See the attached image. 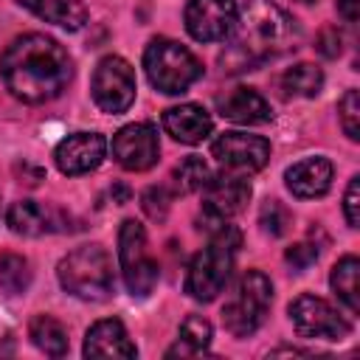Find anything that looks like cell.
Listing matches in <instances>:
<instances>
[{
    "mask_svg": "<svg viewBox=\"0 0 360 360\" xmlns=\"http://www.w3.org/2000/svg\"><path fill=\"white\" fill-rule=\"evenodd\" d=\"M6 90L25 104H45L70 84L73 65L68 51L45 34H22L0 56Z\"/></svg>",
    "mask_w": 360,
    "mask_h": 360,
    "instance_id": "obj_1",
    "label": "cell"
},
{
    "mask_svg": "<svg viewBox=\"0 0 360 360\" xmlns=\"http://www.w3.org/2000/svg\"><path fill=\"white\" fill-rule=\"evenodd\" d=\"M233 42L222 53L225 70H250L253 65L284 53L295 39V20L270 0H248L242 20L236 17Z\"/></svg>",
    "mask_w": 360,
    "mask_h": 360,
    "instance_id": "obj_2",
    "label": "cell"
},
{
    "mask_svg": "<svg viewBox=\"0 0 360 360\" xmlns=\"http://www.w3.org/2000/svg\"><path fill=\"white\" fill-rule=\"evenodd\" d=\"M236 248H239V233L231 225H219L214 228V236L208 242V248H202L186 273V292L194 301H214L233 270V259H236Z\"/></svg>",
    "mask_w": 360,
    "mask_h": 360,
    "instance_id": "obj_3",
    "label": "cell"
},
{
    "mask_svg": "<svg viewBox=\"0 0 360 360\" xmlns=\"http://www.w3.org/2000/svg\"><path fill=\"white\" fill-rule=\"evenodd\" d=\"M59 284L82 301H104L112 292V259L101 245H82L56 264Z\"/></svg>",
    "mask_w": 360,
    "mask_h": 360,
    "instance_id": "obj_4",
    "label": "cell"
},
{
    "mask_svg": "<svg viewBox=\"0 0 360 360\" xmlns=\"http://www.w3.org/2000/svg\"><path fill=\"white\" fill-rule=\"evenodd\" d=\"M143 70H146L152 87H158L166 96L186 93L202 76L200 59L186 45H180L174 39H166V37H155L146 45Z\"/></svg>",
    "mask_w": 360,
    "mask_h": 360,
    "instance_id": "obj_5",
    "label": "cell"
},
{
    "mask_svg": "<svg viewBox=\"0 0 360 360\" xmlns=\"http://www.w3.org/2000/svg\"><path fill=\"white\" fill-rule=\"evenodd\" d=\"M273 304V284L262 270H248L236 287V295L222 307V323L233 338L253 335Z\"/></svg>",
    "mask_w": 360,
    "mask_h": 360,
    "instance_id": "obj_6",
    "label": "cell"
},
{
    "mask_svg": "<svg viewBox=\"0 0 360 360\" xmlns=\"http://www.w3.org/2000/svg\"><path fill=\"white\" fill-rule=\"evenodd\" d=\"M118 262H121V273H124V281H127L132 295L146 298L158 287L160 267L149 256L146 231H143V225L138 219H124L121 222V231H118Z\"/></svg>",
    "mask_w": 360,
    "mask_h": 360,
    "instance_id": "obj_7",
    "label": "cell"
},
{
    "mask_svg": "<svg viewBox=\"0 0 360 360\" xmlns=\"http://www.w3.org/2000/svg\"><path fill=\"white\" fill-rule=\"evenodd\" d=\"M93 101L104 112H124L135 101V70L121 56H104L93 70Z\"/></svg>",
    "mask_w": 360,
    "mask_h": 360,
    "instance_id": "obj_8",
    "label": "cell"
},
{
    "mask_svg": "<svg viewBox=\"0 0 360 360\" xmlns=\"http://www.w3.org/2000/svg\"><path fill=\"white\" fill-rule=\"evenodd\" d=\"M290 321L301 338H323V340H343L352 326L349 321L323 298L301 292L290 301Z\"/></svg>",
    "mask_w": 360,
    "mask_h": 360,
    "instance_id": "obj_9",
    "label": "cell"
},
{
    "mask_svg": "<svg viewBox=\"0 0 360 360\" xmlns=\"http://www.w3.org/2000/svg\"><path fill=\"white\" fill-rule=\"evenodd\" d=\"M211 155L231 174H253L270 160V141L248 132H225L211 143Z\"/></svg>",
    "mask_w": 360,
    "mask_h": 360,
    "instance_id": "obj_10",
    "label": "cell"
},
{
    "mask_svg": "<svg viewBox=\"0 0 360 360\" xmlns=\"http://www.w3.org/2000/svg\"><path fill=\"white\" fill-rule=\"evenodd\" d=\"M236 3L233 0H188L186 31L197 42H222L233 34Z\"/></svg>",
    "mask_w": 360,
    "mask_h": 360,
    "instance_id": "obj_11",
    "label": "cell"
},
{
    "mask_svg": "<svg viewBox=\"0 0 360 360\" xmlns=\"http://www.w3.org/2000/svg\"><path fill=\"white\" fill-rule=\"evenodd\" d=\"M112 158L127 172H146L160 158L158 129L152 124H127L112 135Z\"/></svg>",
    "mask_w": 360,
    "mask_h": 360,
    "instance_id": "obj_12",
    "label": "cell"
},
{
    "mask_svg": "<svg viewBox=\"0 0 360 360\" xmlns=\"http://www.w3.org/2000/svg\"><path fill=\"white\" fill-rule=\"evenodd\" d=\"M250 200V183L242 174H219L208 177L202 186V217L214 222H225L228 217L239 214Z\"/></svg>",
    "mask_w": 360,
    "mask_h": 360,
    "instance_id": "obj_13",
    "label": "cell"
},
{
    "mask_svg": "<svg viewBox=\"0 0 360 360\" xmlns=\"http://www.w3.org/2000/svg\"><path fill=\"white\" fill-rule=\"evenodd\" d=\"M107 155V141L101 132H73L56 143L53 160L62 174H87L93 172Z\"/></svg>",
    "mask_w": 360,
    "mask_h": 360,
    "instance_id": "obj_14",
    "label": "cell"
},
{
    "mask_svg": "<svg viewBox=\"0 0 360 360\" xmlns=\"http://www.w3.org/2000/svg\"><path fill=\"white\" fill-rule=\"evenodd\" d=\"M6 222L14 233H22V236H42V233H53V231H65L68 225V217L53 208V205H42V202H34V200H20L8 208L6 214Z\"/></svg>",
    "mask_w": 360,
    "mask_h": 360,
    "instance_id": "obj_15",
    "label": "cell"
},
{
    "mask_svg": "<svg viewBox=\"0 0 360 360\" xmlns=\"http://www.w3.org/2000/svg\"><path fill=\"white\" fill-rule=\"evenodd\" d=\"M84 357H135L138 349L129 340L124 323L118 318L98 321L84 335Z\"/></svg>",
    "mask_w": 360,
    "mask_h": 360,
    "instance_id": "obj_16",
    "label": "cell"
},
{
    "mask_svg": "<svg viewBox=\"0 0 360 360\" xmlns=\"http://www.w3.org/2000/svg\"><path fill=\"white\" fill-rule=\"evenodd\" d=\"M287 188L301 200L323 197L332 186V163L326 158H304L284 172Z\"/></svg>",
    "mask_w": 360,
    "mask_h": 360,
    "instance_id": "obj_17",
    "label": "cell"
},
{
    "mask_svg": "<svg viewBox=\"0 0 360 360\" xmlns=\"http://www.w3.org/2000/svg\"><path fill=\"white\" fill-rule=\"evenodd\" d=\"M163 129L180 143H200L211 135L214 121L200 104H180L163 112Z\"/></svg>",
    "mask_w": 360,
    "mask_h": 360,
    "instance_id": "obj_18",
    "label": "cell"
},
{
    "mask_svg": "<svg viewBox=\"0 0 360 360\" xmlns=\"http://www.w3.org/2000/svg\"><path fill=\"white\" fill-rule=\"evenodd\" d=\"M219 112L222 118L233 121V124H264L273 118V110L267 104V98L262 93H256L253 87H233L228 96L219 98Z\"/></svg>",
    "mask_w": 360,
    "mask_h": 360,
    "instance_id": "obj_19",
    "label": "cell"
},
{
    "mask_svg": "<svg viewBox=\"0 0 360 360\" xmlns=\"http://www.w3.org/2000/svg\"><path fill=\"white\" fill-rule=\"evenodd\" d=\"M45 22L62 25L68 31H79L87 22V8L82 0H17Z\"/></svg>",
    "mask_w": 360,
    "mask_h": 360,
    "instance_id": "obj_20",
    "label": "cell"
},
{
    "mask_svg": "<svg viewBox=\"0 0 360 360\" xmlns=\"http://www.w3.org/2000/svg\"><path fill=\"white\" fill-rule=\"evenodd\" d=\"M28 338L39 352H45L51 357H65L68 354V332L51 315H34L31 323H28Z\"/></svg>",
    "mask_w": 360,
    "mask_h": 360,
    "instance_id": "obj_21",
    "label": "cell"
},
{
    "mask_svg": "<svg viewBox=\"0 0 360 360\" xmlns=\"http://www.w3.org/2000/svg\"><path fill=\"white\" fill-rule=\"evenodd\" d=\"M211 335H214V329L202 315H188L180 326L177 343L166 352V357H177V354L180 357H197L211 346Z\"/></svg>",
    "mask_w": 360,
    "mask_h": 360,
    "instance_id": "obj_22",
    "label": "cell"
},
{
    "mask_svg": "<svg viewBox=\"0 0 360 360\" xmlns=\"http://www.w3.org/2000/svg\"><path fill=\"white\" fill-rule=\"evenodd\" d=\"M357 270H360L357 256H343V259L332 267V276H329V284H332L335 295L343 301V307H346L352 315L360 312V298H357Z\"/></svg>",
    "mask_w": 360,
    "mask_h": 360,
    "instance_id": "obj_23",
    "label": "cell"
},
{
    "mask_svg": "<svg viewBox=\"0 0 360 360\" xmlns=\"http://www.w3.org/2000/svg\"><path fill=\"white\" fill-rule=\"evenodd\" d=\"M281 87L287 96H304V98H312L321 93L323 87V73L321 68L309 65V62H301V65H292L284 70L281 76Z\"/></svg>",
    "mask_w": 360,
    "mask_h": 360,
    "instance_id": "obj_24",
    "label": "cell"
},
{
    "mask_svg": "<svg viewBox=\"0 0 360 360\" xmlns=\"http://www.w3.org/2000/svg\"><path fill=\"white\" fill-rule=\"evenodd\" d=\"M0 284L11 295H20V292L28 290L31 270H28V262L20 253H3L0 256Z\"/></svg>",
    "mask_w": 360,
    "mask_h": 360,
    "instance_id": "obj_25",
    "label": "cell"
},
{
    "mask_svg": "<svg viewBox=\"0 0 360 360\" xmlns=\"http://www.w3.org/2000/svg\"><path fill=\"white\" fill-rule=\"evenodd\" d=\"M208 177H211V172H208L205 160H202V158H197V155H191V158L180 160V166L174 169V186H177V191H180V194L202 191V186L208 183Z\"/></svg>",
    "mask_w": 360,
    "mask_h": 360,
    "instance_id": "obj_26",
    "label": "cell"
},
{
    "mask_svg": "<svg viewBox=\"0 0 360 360\" xmlns=\"http://www.w3.org/2000/svg\"><path fill=\"white\" fill-rule=\"evenodd\" d=\"M259 225L270 236H284L292 225V214L278 200H264L262 208H259Z\"/></svg>",
    "mask_w": 360,
    "mask_h": 360,
    "instance_id": "obj_27",
    "label": "cell"
},
{
    "mask_svg": "<svg viewBox=\"0 0 360 360\" xmlns=\"http://www.w3.org/2000/svg\"><path fill=\"white\" fill-rule=\"evenodd\" d=\"M338 112H340V127L346 132L349 141H357L360 138V96L357 90H346L340 104H338Z\"/></svg>",
    "mask_w": 360,
    "mask_h": 360,
    "instance_id": "obj_28",
    "label": "cell"
},
{
    "mask_svg": "<svg viewBox=\"0 0 360 360\" xmlns=\"http://www.w3.org/2000/svg\"><path fill=\"white\" fill-rule=\"evenodd\" d=\"M141 208L149 219L155 222H163L169 217V208H172V194L163 188V186H152L141 194Z\"/></svg>",
    "mask_w": 360,
    "mask_h": 360,
    "instance_id": "obj_29",
    "label": "cell"
},
{
    "mask_svg": "<svg viewBox=\"0 0 360 360\" xmlns=\"http://www.w3.org/2000/svg\"><path fill=\"white\" fill-rule=\"evenodd\" d=\"M315 48H318V53L326 56V59L340 56V51H343V37H340V31H338L335 25L321 28V34H318V39H315Z\"/></svg>",
    "mask_w": 360,
    "mask_h": 360,
    "instance_id": "obj_30",
    "label": "cell"
},
{
    "mask_svg": "<svg viewBox=\"0 0 360 360\" xmlns=\"http://www.w3.org/2000/svg\"><path fill=\"white\" fill-rule=\"evenodd\" d=\"M343 214H346L349 228L360 225V177L349 180V188H346V197H343Z\"/></svg>",
    "mask_w": 360,
    "mask_h": 360,
    "instance_id": "obj_31",
    "label": "cell"
},
{
    "mask_svg": "<svg viewBox=\"0 0 360 360\" xmlns=\"http://www.w3.org/2000/svg\"><path fill=\"white\" fill-rule=\"evenodd\" d=\"M284 259L295 267V270H307L315 259H318V245H309V242H298V245H292V248H287V253H284Z\"/></svg>",
    "mask_w": 360,
    "mask_h": 360,
    "instance_id": "obj_32",
    "label": "cell"
},
{
    "mask_svg": "<svg viewBox=\"0 0 360 360\" xmlns=\"http://www.w3.org/2000/svg\"><path fill=\"white\" fill-rule=\"evenodd\" d=\"M338 8H340V14L349 22H354L357 20V11H360V0H338Z\"/></svg>",
    "mask_w": 360,
    "mask_h": 360,
    "instance_id": "obj_33",
    "label": "cell"
},
{
    "mask_svg": "<svg viewBox=\"0 0 360 360\" xmlns=\"http://www.w3.org/2000/svg\"><path fill=\"white\" fill-rule=\"evenodd\" d=\"M110 197H112V202H118V205H124V202H129V197H132V191L124 186V183H115L112 188H110Z\"/></svg>",
    "mask_w": 360,
    "mask_h": 360,
    "instance_id": "obj_34",
    "label": "cell"
},
{
    "mask_svg": "<svg viewBox=\"0 0 360 360\" xmlns=\"http://www.w3.org/2000/svg\"><path fill=\"white\" fill-rule=\"evenodd\" d=\"M298 3H315V0H298Z\"/></svg>",
    "mask_w": 360,
    "mask_h": 360,
    "instance_id": "obj_35",
    "label": "cell"
}]
</instances>
